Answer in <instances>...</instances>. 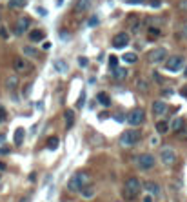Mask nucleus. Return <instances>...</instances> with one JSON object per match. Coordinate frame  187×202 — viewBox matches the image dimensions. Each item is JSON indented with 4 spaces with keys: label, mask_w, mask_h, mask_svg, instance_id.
Here are the masks:
<instances>
[{
    "label": "nucleus",
    "mask_w": 187,
    "mask_h": 202,
    "mask_svg": "<svg viewBox=\"0 0 187 202\" xmlns=\"http://www.w3.org/2000/svg\"><path fill=\"white\" fill-rule=\"evenodd\" d=\"M91 177H89V173L87 171H76L71 179H69V182H67V190L69 191H82L85 186H89V180Z\"/></svg>",
    "instance_id": "f257e3e1"
},
{
    "label": "nucleus",
    "mask_w": 187,
    "mask_h": 202,
    "mask_svg": "<svg viewBox=\"0 0 187 202\" xmlns=\"http://www.w3.org/2000/svg\"><path fill=\"white\" fill-rule=\"evenodd\" d=\"M140 190H142V184H140V180L135 179V177L127 179L125 184H124V195H125L127 199H131V200L140 195Z\"/></svg>",
    "instance_id": "f03ea898"
},
{
    "label": "nucleus",
    "mask_w": 187,
    "mask_h": 202,
    "mask_svg": "<svg viewBox=\"0 0 187 202\" xmlns=\"http://www.w3.org/2000/svg\"><path fill=\"white\" fill-rule=\"evenodd\" d=\"M127 124L129 126H133V128H136V126H140V124H144L145 122V111L142 109V108H135V109H131L129 113H127Z\"/></svg>",
    "instance_id": "7ed1b4c3"
},
{
    "label": "nucleus",
    "mask_w": 187,
    "mask_h": 202,
    "mask_svg": "<svg viewBox=\"0 0 187 202\" xmlns=\"http://www.w3.org/2000/svg\"><path fill=\"white\" fill-rule=\"evenodd\" d=\"M164 62H165V69L169 73H178L184 67V56H180V55H171Z\"/></svg>",
    "instance_id": "20e7f679"
},
{
    "label": "nucleus",
    "mask_w": 187,
    "mask_h": 202,
    "mask_svg": "<svg viewBox=\"0 0 187 202\" xmlns=\"http://www.w3.org/2000/svg\"><path fill=\"white\" fill-rule=\"evenodd\" d=\"M140 131L138 129H127V131H124L122 133V137H120V144L122 146H135L138 140H140Z\"/></svg>",
    "instance_id": "39448f33"
},
{
    "label": "nucleus",
    "mask_w": 187,
    "mask_h": 202,
    "mask_svg": "<svg viewBox=\"0 0 187 202\" xmlns=\"http://www.w3.org/2000/svg\"><path fill=\"white\" fill-rule=\"evenodd\" d=\"M167 58V49L165 47H155V49H151L149 53H147V60L151 62V64H160V62H164Z\"/></svg>",
    "instance_id": "423d86ee"
},
{
    "label": "nucleus",
    "mask_w": 187,
    "mask_h": 202,
    "mask_svg": "<svg viewBox=\"0 0 187 202\" xmlns=\"http://www.w3.org/2000/svg\"><path fill=\"white\" fill-rule=\"evenodd\" d=\"M129 42H131V36H129V33H125V31L116 33V35L113 36V47H115V49H124V47L129 46Z\"/></svg>",
    "instance_id": "0eeeda50"
},
{
    "label": "nucleus",
    "mask_w": 187,
    "mask_h": 202,
    "mask_svg": "<svg viewBox=\"0 0 187 202\" xmlns=\"http://www.w3.org/2000/svg\"><path fill=\"white\" fill-rule=\"evenodd\" d=\"M160 160H162V164H165V166H173L175 162H176V151L173 149V148H164L162 151H160Z\"/></svg>",
    "instance_id": "6e6552de"
},
{
    "label": "nucleus",
    "mask_w": 187,
    "mask_h": 202,
    "mask_svg": "<svg viewBox=\"0 0 187 202\" xmlns=\"http://www.w3.org/2000/svg\"><path fill=\"white\" fill-rule=\"evenodd\" d=\"M135 162H136V166H138L140 169H151V168L155 166V157L149 155V153H142V155L136 157Z\"/></svg>",
    "instance_id": "1a4fd4ad"
},
{
    "label": "nucleus",
    "mask_w": 187,
    "mask_h": 202,
    "mask_svg": "<svg viewBox=\"0 0 187 202\" xmlns=\"http://www.w3.org/2000/svg\"><path fill=\"white\" fill-rule=\"evenodd\" d=\"M13 67H15L16 73H29V71H33V66H31L24 56H16V58L13 60Z\"/></svg>",
    "instance_id": "9d476101"
},
{
    "label": "nucleus",
    "mask_w": 187,
    "mask_h": 202,
    "mask_svg": "<svg viewBox=\"0 0 187 202\" xmlns=\"http://www.w3.org/2000/svg\"><path fill=\"white\" fill-rule=\"evenodd\" d=\"M29 24H31V20H29L27 16L18 18V20H16V24H15V35L22 36L24 33H27V31H29Z\"/></svg>",
    "instance_id": "9b49d317"
},
{
    "label": "nucleus",
    "mask_w": 187,
    "mask_h": 202,
    "mask_svg": "<svg viewBox=\"0 0 187 202\" xmlns=\"http://www.w3.org/2000/svg\"><path fill=\"white\" fill-rule=\"evenodd\" d=\"M144 188H145V191H147L151 197H158V195L162 193L160 184H158V182H153V180H147V182L144 184Z\"/></svg>",
    "instance_id": "f8f14e48"
},
{
    "label": "nucleus",
    "mask_w": 187,
    "mask_h": 202,
    "mask_svg": "<svg viewBox=\"0 0 187 202\" xmlns=\"http://www.w3.org/2000/svg\"><path fill=\"white\" fill-rule=\"evenodd\" d=\"M167 113V104L164 100H155L153 102V115L155 117H162Z\"/></svg>",
    "instance_id": "ddd939ff"
},
{
    "label": "nucleus",
    "mask_w": 187,
    "mask_h": 202,
    "mask_svg": "<svg viewBox=\"0 0 187 202\" xmlns=\"http://www.w3.org/2000/svg\"><path fill=\"white\" fill-rule=\"evenodd\" d=\"M27 36H29L31 44H38L45 38V33L42 29H31V31H27Z\"/></svg>",
    "instance_id": "4468645a"
},
{
    "label": "nucleus",
    "mask_w": 187,
    "mask_h": 202,
    "mask_svg": "<svg viewBox=\"0 0 187 202\" xmlns=\"http://www.w3.org/2000/svg\"><path fill=\"white\" fill-rule=\"evenodd\" d=\"M91 5H93V0H76V4H75V13H76V15L85 13Z\"/></svg>",
    "instance_id": "2eb2a0df"
},
{
    "label": "nucleus",
    "mask_w": 187,
    "mask_h": 202,
    "mask_svg": "<svg viewBox=\"0 0 187 202\" xmlns=\"http://www.w3.org/2000/svg\"><path fill=\"white\" fill-rule=\"evenodd\" d=\"M111 75H113V78H115V80H125L129 73H127V69H125V67L116 66V67H113V69H111Z\"/></svg>",
    "instance_id": "dca6fc26"
},
{
    "label": "nucleus",
    "mask_w": 187,
    "mask_h": 202,
    "mask_svg": "<svg viewBox=\"0 0 187 202\" xmlns=\"http://www.w3.org/2000/svg\"><path fill=\"white\" fill-rule=\"evenodd\" d=\"M53 67H55V69H56L58 73H67V69H69L67 62H65V60H62V58L55 60V62H53Z\"/></svg>",
    "instance_id": "f3484780"
},
{
    "label": "nucleus",
    "mask_w": 187,
    "mask_h": 202,
    "mask_svg": "<svg viewBox=\"0 0 187 202\" xmlns=\"http://www.w3.org/2000/svg\"><path fill=\"white\" fill-rule=\"evenodd\" d=\"M64 120H65V128H73V124H75V111L73 109H65L64 111Z\"/></svg>",
    "instance_id": "a211bd4d"
},
{
    "label": "nucleus",
    "mask_w": 187,
    "mask_h": 202,
    "mask_svg": "<svg viewBox=\"0 0 187 202\" xmlns=\"http://www.w3.org/2000/svg\"><path fill=\"white\" fill-rule=\"evenodd\" d=\"M184 126H185V122H184V118H182V117H176V118H175V120L171 122V126H169V128H171V131H175V133H178V131H180V129H182Z\"/></svg>",
    "instance_id": "6ab92c4d"
},
{
    "label": "nucleus",
    "mask_w": 187,
    "mask_h": 202,
    "mask_svg": "<svg viewBox=\"0 0 187 202\" xmlns=\"http://www.w3.org/2000/svg\"><path fill=\"white\" fill-rule=\"evenodd\" d=\"M22 53H24V56H29V58H36V56H38V51H36L33 46H24V47H22Z\"/></svg>",
    "instance_id": "aec40b11"
},
{
    "label": "nucleus",
    "mask_w": 187,
    "mask_h": 202,
    "mask_svg": "<svg viewBox=\"0 0 187 202\" xmlns=\"http://www.w3.org/2000/svg\"><path fill=\"white\" fill-rule=\"evenodd\" d=\"M122 60H124L125 64H135V62L138 60V55H136V53H133V51H127V53H124V55H122Z\"/></svg>",
    "instance_id": "412c9836"
},
{
    "label": "nucleus",
    "mask_w": 187,
    "mask_h": 202,
    "mask_svg": "<svg viewBox=\"0 0 187 202\" xmlns=\"http://www.w3.org/2000/svg\"><path fill=\"white\" fill-rule=\"evenodd\" d=\"M96 100H98L104 108H109V106H111V98H109V95H107V93H104V91L96 95Z\"/></svg>",
    "instance_id": "4be33fe9"
},
{
    "label": "nucleus",
    "mask_w": 187,
    "mask_h": 202,
    "mask_svg": "<svg viewBox=\"0 0 187 202\" xmlns=\"http://www.w3.org/2000/svg\"><path fill=\"white\" fill-rule=\"evenodd\" d=\"M5 87H7L9 91H15V89L18 87V77H15V75L9 77V78L5 80Z\"/></svg>",
    "instance_id": "5701e85b"
},
{
    "label": "nucleus",
    "mask_w": 187,
    "mask_h": 202,
    "mask_svg": "<svg viewBox=\"0 0 187 202\" xmlns=\"http://www.w3.org/2000/svg\"><path fill=\"white\" fill-rule=\"evenodd\" d=\"M24 137H25V131H24V128H16V131H15V144H16V146H22V142H24Z\"/></svg>",
    "instance_id": "b1692460"
},
{
    "label": "nucleus",
    "mask_w": 187,
    "mask_h": 202,
    "mask_svg": "<svg viewBox=\"0 0 187 202\" xmlns=\"http://www.w3.org/2000/svg\"><path fill=\"white\" fill-rule=\"evenodd\" d=\"M156 131H158L160 135H165V133L169 131V122H165V120L156 122Z\"/></svg>",
    "instance_id": "393cba45"
},
{
    "label": "nucleus",
    "mask_w": 187,
    "mask_h": 202,
    "mask_svg": "<svg viewBox=\"0 0 187 202\" xmlns=\"http://www.w3.org/2000/svg\"><path fill=\"white\" fill-rule=\"evenodd\" d=\"M27 4V0H7V5L11 7V9H20V7H24Z\"/></svg>",
    "instance_id": "a878e982"
},
{
    "label": "nucleus",
    "mask_w": 187,
    "mask_h": 202,
    "mask_svg": "<svg viewBox=\"0 0 187 202\" xmlns=\"http://www.w3.org/2000/svg\"><path fill=\"white\" fill-rule=\"evenodd\" d=\"M160 27H155V26H151L149 29H147V35H149V40H155V38H158L160 36Z\"/></svg>",
    "instance_id": "bb28decb"
},
{
    "label": "nucleus",
    "mask_w": 187,
    "mask_h": 202,
    "mask_svg": "<svg viewBox=\"0 0 187 202\" xmlns=\"http://www.w3.org/2000/svg\"><path fill=\"white\" fill-rule=\"evenodd\" d=\"M58 144H60V140L56 139V137H49L47 139V149H58Z\"/></svg>",
    "instance_id": "cd10ccee"
},
{
    "label": "nucleus",
    "mask_w": 187,
    "mask_h": 202,
    "mask_svg": "<svg viewBox=\"0 0 187 202\" xmlns=\"http://www.w3.org/2000/svg\"><path fill=\"white\" fill-rule=\"evenodd\" d=\"M80 193H82V197H85V199H91V197L95 195V190H93L91 186H85V188H84Z\"/></svg>",
    "instance_id": "c85d7f7f"
},
{
    "label": "nucleus",
    "mask_w": 187,
    "mask_h": 202,
    "mask_svg": "<svg viewBox=\"0 0 187 202\" xmlns=\"http://www.w3.org/2000/svg\"><path fill=\"white\" fill-rule=\"evenodd\" d=\"M100 24V18L96 16V15H93V16H89V20H87V26L89 27H96Z\"/></svg>",
    "instance_id": "c756f323"
},
{
    "label": "nucleus",
    "mask_w": 187,
    "mask_h": 202,
    "mask_svg": "<svg viewBox=\"0 0 187 202\" xmlns=\"http://www.w3.org/2000/svg\"><path fill=\"white\" fill-rule=\"evenodd\" d=\"M136 86H138V89H142V91H147V89H149V84H147V80H144V78H138V80H136Z\"/></svg>",
    "instance_id": "7c9ffc66"
},
{
    "label": "nucleus",
    "mask_w": 187,
    "mask_h": 202,
    "mask_svg": "<svg viewBox=\"0 0 187 202\" xmlns=\"http://www.w3.org/2000/svg\"><path fill=\"white\" fill-rule=\"evenodd\" d=\"M78 66L80 67H87L89 66V58L87 56H78Z\"/></svg>",
    "instance_id": "2f4dec72"
},
{
    "label": "nucleus",
    "mask_w": 187,
    "mask_h": 202,
    "mask_svg": "<svg viewBox=\"0 0 187 202\" xmlns=\"http://www.w3.org/2000/svg\"><path fill=\"white\" fill-rule=\"evenodd\" d=\"M0 38H4V40L9 38V33H7V29H5L4 26H0Z\"/></svg>",
    "instance_id": "473e14b6"
},
{
    "label": "nucleus",
    "mask_w": 187,
    "mask_h": 202,
    "mask_svg": "<svg viewBox=\"0 0 187 202\" xmlns=\"http://www.w3.org/2000/svg\"><path fill=\"white\" fill-rule=\"evenodd\" d=\"M60 38H62L64 42H67V40H71V33H65V31H60Z\"/></svg>",
    "instance_id": "72a5a7b5"
},
{
    "label": "nucleus",
    "mask_w": 187,
    "mask_h": 202,
    "mask_svg": "<svg viewBox=\"0 0 187 202\" xmlns=\"http://www.w3.org/2000/svg\"><path fill=\"white\" fill-rule=\"evenodd\" d=\"M109 66H111V69L116 67V66H118V58H116V56H111V58H109Z\"/></svg>",
    "instance_id": "f704fd0d"
},
{
    "label": "nucleus",
    "mask_w": 187,
    "mask_h": 202,
    "mask_svg": "<svg viewBox=\"0 0 187 202\" xmlns=\"http://www.w3.org/2000/svg\"><path fill=\"white\" fill-rule=\"evenodd\" d=\"M84 102H85V95L82 93V97L78 98V104H76V106H78V108H82V106H84Z\"/></svg>",
    "instance_id": "c9c22d12"
},
{
    "label": "nucleus",
    "mask_w": 187,
    "mask_h": 202,
    "mask_svg": "<svg viewBox=\"0 0 187 202\" xmlns=\"http://www.w3.org/2000/svg\"><path fill=\"white\" fill-rule=\"evenodd\" d=\"M5 117H7V115H5V109H4V108H0V122H4V120H5Z\"/></svg>",
    "instance_id": "e433bc0d"
},
{
    "label": "nucleus",
    "mask_w": 187,
    "mask_h": 202,
    "mask_svg": "<svg viewBox=\"0 0 187 202\" xmlns=\"http://www.w3.org/2000/svg\"><path fill=\"white\" fill-rule=\"evenodd\" d=\"M31 86H33V84H27V86H25V91H24V97H27V95L31 93Z\"/></svg>",
    "instance_id": "4c0bfd02"
},
{
    "label": "nucleus",
    "mask_w": 187,
    "mask_h": 202,
    "mask_svg": "<svg viewBox=\"0 0 187 202\" xmlns=\"http://www.w3.org/2000/svg\"><path fill=\"white\" fill-rule=\"evenodd\" d=\"M173 95V89H164V97H171Z\"/></svg>",
    "instance_id": "58836bf2"
},
{
    "label": "nucleus",
    "mask_w": 187,
    "mask_h": 202,
    "mask_svg": "<svg viewBox=\"0 0 187 202\" xmlns=\"http://www.w3.org/2000/svg\"><path fill=\"white\" fill-rule=\"evenodd\" d=\"M158 142H160L158 137H153V139H151V144H153V146H158Z\"/></svg>",
    "instance_id": "ea45409f"
},
{
    "label": "nucleus",
    "mask_w": 187,
    "mask_h": 202,
    "mask_svg": "<svg viewBox=\"0 0 187 202\" xmlns=\"http://www.w3.org/2000/svg\"><path fill=\"white\" fill-rule=\"evenodd\" d=\"M151 5H153V7H158V5H162V2H160V0H155V2H151Z\"/></svg>",
    "instance_id": "a19ab883"
},
{
    "label": "nucleus",
    "mask_w": 187,
    "mask_h": 202,
    "mask_svg": "<svg viewBox=\"0 0 187 202\" xmlns=\"http://www.w3.org/2000/svg\"><path fill=\"white\" fill-rule=\"evenodd\" d=\"M180 93H182V97H187V86L182 87V91H180Z\"/></svg>",
    "instance_id": "79ce46f5"
},
{
    "label": "nucleus",
    "mask_w": 187,
    "mask_h": 202,
    "mask_svg": "<svg viewBox=\"0 0 187 202\" xmlns=\"http://www.w3.org/2000/svg\"><path fill=\"white\" fill-rule=\"evenodd\" d=\"M144 202H153V197H151V195H149V197H145V199H144Z\"/></svg>",
    "instance_id": "37998d69"
},
{
    "label": "nucleus",
    "mask_w": 187,
    "mask_h": 202,
    "mask_svg": "<svg viewBox=\"0 0 187 202\" xmlns=\"http://www.w3.org/2000/svg\"><path fill=\"white\" fill-rule=\"evenodd\" d=\"M184 38H187V24H185V27H184Z\"/></svg>",
    "instance_id": "c03bdc74"
},
{
    "label": "nucleus",
    "mask_w": 187,
    "mask_h": 202,
    "mask_svg": "<svg viewBox=\"0 0 187 202\" xmlns=\"http://www.w3.org/2000/svg\"><path fill=\"white\" fill-rule=\"evenodd\" d=\"M0 142H4V135H0Z\"/></svg>",
    "instance_id": "a18cd8bd"
},
{
    "label": "nucleus",
    "mask_w": 187,
    "mask_h": 202,
    "mask_svg": "<svg viewBox=\"0 0 187 202\" xmlns=\"http://www.w3.org/2000/svg\"><path fill=\"white\" fill-rule=\"evenodd\" d=\"M136 2H138V4H140V2H145V0H136Z\"/></svg>",
    "instance_id": "49530a36"
}]
</instances>
